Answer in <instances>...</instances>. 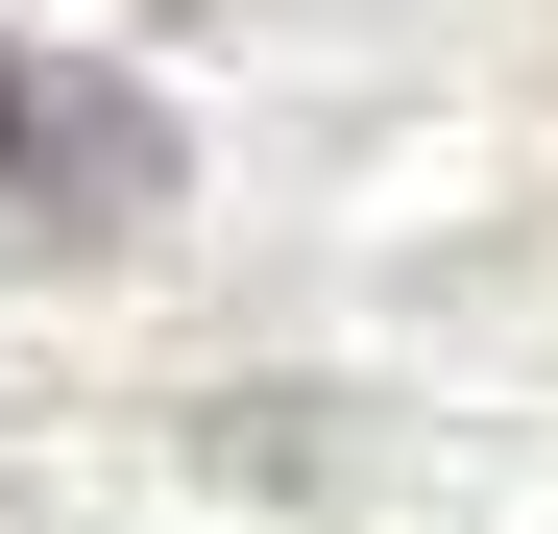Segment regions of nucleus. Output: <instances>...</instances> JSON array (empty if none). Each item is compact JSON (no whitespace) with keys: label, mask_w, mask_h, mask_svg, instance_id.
<instances>
[{"label":"nucleus","mask_w":558,"mask_h":534,"mask_svg":"<svg viewBox=\"0 0 558 534\" xmlns=\"http://www.w3.org/2000/svg\"><path fill=\"white\" fill-rule=\"evenodd\" d=\"M170 195H195V122H170L146 73H98V49H25V25H0V267H98Z\"/></svg>","instance_id":"obj_1"}]
</instances>
